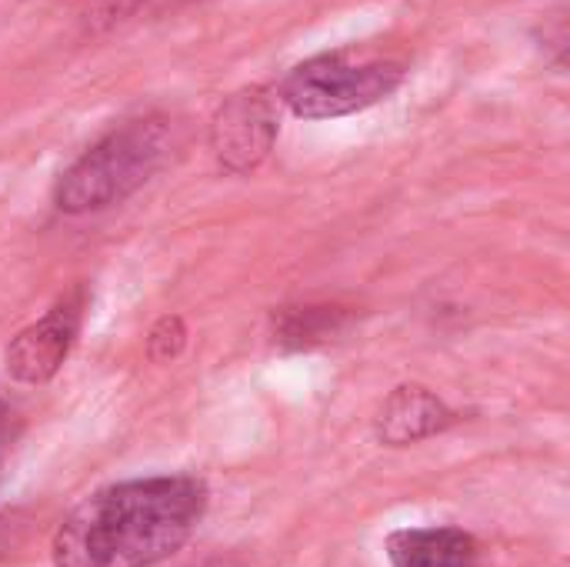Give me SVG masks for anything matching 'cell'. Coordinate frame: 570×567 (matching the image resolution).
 Returning a JSON list of instances; mask_svg holds the SVG:
<instances>
[{"mask_svg": "<svg viewBox=\"0 0 570 567\" xmlns=\"http://www.w3.org/2000/svg\"><path fill=\"white\" fill-rule=\"evenodd\" d=\"M337 317H341V311H334V307H294V311H284L281 324H277V341L297 344V348L324 341V338L334 334Z\"/></svg>", "mask_w": 570, "mask_h": 567, "instance_id": "cell-8", "label": "cell"}, {"mask_svg": "<svg viewBox=\"0 0 570 567\" xmlns=\"http://www.w3.org/2000/svg\"><path fill=\"white\" fill-rule=\"evenodd\" d=\"M404 80V67L391 60L354 63L344 53H321L297 63L284 84L281 100L304 120H327L357 114L387 94L397 90Z\"/></svg>", "mask_w": 570, "mask_h": 567, "instance_id": "cell-3", "label": "cell"}, {"mask_svg": "<svg viewBox=\"0 0 570 567\" xmlns=\"http://www.w3.org/2000/svg\"><path fill=\"white\" fill-rule=\"evenodd\" d=\"M184 324L177 321V317H164L154 331H150V341H147V348H150V358L154 361H170V358H177V351L184 348Z\"/></svg>", "mask_w": 570, "mask_h": 567, "instance_id": "cell-9", "label": "cell"}, {"mask_svg": "<svg viewBox=\"0 0 570 567\" xmlns=\"http://www.w3.org/2000/svg\"><path fill=\"white\" fill-rule=\"evenodd\" d=\"M167 154V120L144 117L130 120L107 137H100L87 154H80L57 180V207L63 214H90L130 197Z\"/></svg>", "mask_w": 570, "mask_h": 567, "instance_id": "cell-2", "label": "cell"}, {"mask_svg": "<svg viewBox=\"0 0 570 567\" xmlns=\"http://www.w3.org/2000/svg\"><path fill=\"white\" fill-rule=\"evenodd\" d=\"M451 421H454V414L444 408L441 398H434L428 388L404 384L384 401V408L377 414V441H384L387 448L417 444V441L444 431Z\"/></svg>", "mask_w": 570, "mask_h": 567, "instance_id": "cell-6", "label": "cell"}, {"mask_svg": "<svg viewBox=\"0 0 570 567\" xmlns=\"http://www.w3.org/2000/svg\"><path fill=\"white\" fill-rule=\"evenodd\" d=\"M7 448H10V414H7V404L0 401V465L7 458Z\"/></svg>", "mask_w": 570, "mask_h": 567, "instance_id": "cell-10", "label": "cell"}, {"mask_svg": "<svg viewBox=\"0 0 570 567\" xmlns=\"http://www.w3.org/2000/svg\"><path fill=\"white\" fill-rule=\"evenodd\" d=\"M277 107L274 97L261 87L237 90L220 104L210 124V147L224 170L247 174L254 170L277 140Z\"/></svg>", "mask_w": 570, "mask_h": 567, "instance_id": "cell-4", "label": "cell"}, {"mask_svg": "<svg viewBox=\"0 0 570 567\" xmlns=\"http://www.w3.org/2000/svg\"><path fill=\"white\" fill-rule=\"evenodd\" d=\"M391 567H474L478 541L461 528H404L387 538Z\"/></svg>", "mask_w": 570, "mask_h": 567, "instance_id": "cell-7", "label": "cell"}, {"mask_svg": "<svg viewBox=\"0 0 570 567\" xmlns=\"http://www.w3.org/2000/svg\"><path fill=\"white\" fill-rule=\"evenodd\" d=\"M207 508L204 481L190 475L137 478L94 491L53 535L57 567H154L167 561Z\"/></svg>", "mask_w": 570, "mask_h": 567, "instance_id": "cell-1", "label": "cell"}, {"mask_svg": "<svg viewBox=\"0 0 570 567\" xmlns=\"http://www.w3.org/2000/svg\"><path fill=\"white\" fill-rule=\"evenodd\" d=\"M83 317V291L67 294L57 301L37 324L23 328L7 348V374L20 384H43L50 381L60 364L67 361Z\"/></svg>", "mask_w": 570, "mask_h": 567, "instance_id": "cell-5", "label": "cell"}]
</instances>
